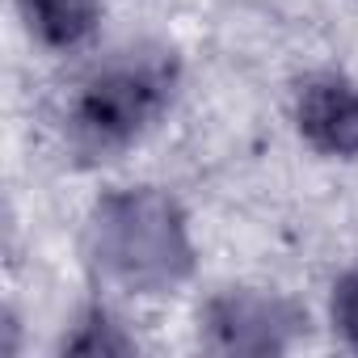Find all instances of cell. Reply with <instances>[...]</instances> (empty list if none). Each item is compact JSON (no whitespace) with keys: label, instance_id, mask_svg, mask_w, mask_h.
Listing matches in <instances>:
<instances>
[{"label":"cell","instance_id":"6da1fadb","mask_svg":"<svg viewBox=\"0 0 358 358\" xmlns=\"http://www.w3.org/2000/svg\"><path fill=\"white\" fill-rule=\"evenodd\" d=\"M89 249L106 278L139 295L173 291L194 270L186 220L160 190L106 194L89 224Z\"/></svg>","mask_w":358,"mask_h":358},{"label":"cell","instance_id":"7a4b0ae2","mask_svg":"<svg viewBox=\"0 0 358 358\" xmlns=\"http://www.w3.org/2000/svg\"><path fill=\"white\" fill-rule=\"evenodd\" d=\"M177 59L169 51H118L97 64L72 93L68 139L89 156L135 143L173 101Z\"/></svg>","mask_w":358,"mask_h":358},{"label":"cell","instance_id":"3957f363","mask_svg":"<svg viewBox=\"0 0 358 358\" xmlns=\"http://www.w3.org/2000/svg\"><path fill=\"white\" fill-rule=\"evenodd\" d=\"M308 316L266 291H224L207 303L203 316V341L215 354H282L299 333Z\"/></svg>","mask_w":358,"mask_h":358},{"label":"cell","instance_id":"277c9868","mask_svg":"<svg viewBox=\"0 0 358 358\" xmlns=\"http://www.w3.org/2000/svg\"><path fill=\"white\" fill-rule=\"evenodd\" d=\"M299 135L329 156H358V89L345 76H312L295 101Z\"/></svg>","mask_w":358,"mask_h":358},{"label":"cell","instance_id":"5b68a950","mask_svg":"<svg viewBox=\"0 0 358 358\" xmlns=\"http://www.w3.org/2000/svg\"><path fill=\"white\" fill-rule=\"evenodd\" d=\"M30 30L47 43V47H76L93 34L101 0H17Z\"/></svg>","mask_w":358,"mask_h":358},{"label":"cell","instance_id":"8992f818","mask_svg":"<svg viewBox=\"0 0 358 358\" xmlns=\"http://www.w3.org/2000/svg\"><path fill=\"white\" fill-rule=\"evenodd\" d=\"M68 350L72 354H131L135 345L118 333V324L106 312H89L85 324H80V333L68 341Z\"/></svg>","mask_w":358,"mask_h":358},{"label":"cell","instance_id":"52a82bcc","mask_svg":"<svg viewBox=\"0 0 358 358\" xmlns=\"http://www.w3.org/2000/svg\"><path fill=\"white\" fill-rule=\"evenodd\" d=\"M333 324L350 350H358V270L341 274L333 287Z\"/></svg>","mask_w":358,"mask_h":358}]
</instances>
